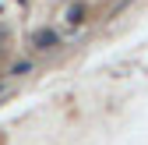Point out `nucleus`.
I'll list each match as a JSON object with an SVG mask.
<instances>
[{
  "mask_svg": "<svg viewBox=\"0 0 148 145\" xmlns=\"http://www.w3.org/2000/svg\"><path fill=\"white\" fill-rule=\"evenodd\" d=\"M32 46H35V50H53V46H57V32H49V28L35 32V35H32Z\"/></svg>",
  "mask_w": 148,
  "mask_h": 145,
  "instance_id": "nucleus-1",
  "label": "nucleus"
},
{
  "mask_svg": "<svg viewBox=\"0 0 148 145\" xmlns=\"http://www.w3.org/2000/svg\"><path fill=\"white\" fill-rule=\"evenodd\" d=\"M28 71H32V64H14V71H11V75H28Z\"/></svg>",
  "mask_w": 148,
  "mask_h": 145,
  "instance_id": "nucleus-2",
  "label": "nucleus"
}]
</instances>
